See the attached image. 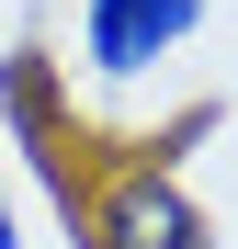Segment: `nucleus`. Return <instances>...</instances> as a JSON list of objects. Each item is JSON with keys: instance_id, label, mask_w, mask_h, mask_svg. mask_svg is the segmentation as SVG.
<instances>
[{"instance_id": "obj_2", "label": "nucleus", "mask_w": 238, "mask_h": 249, "mask_svg": "<svg viewBox=\"0 0 238 249\" xmlns=\"http://www.w3.org/2000/svg\"><path fill=\"white\" fill-rule=\"evenodd\" d=\"M102 249H204V227H193V204H182V181H159V170H136L125 193L102 204Z\"/></svg>"}, {"instance_id": "obj_1", "label": "nucleus", "mask_w": 238, "mask_h": 249, "mask_svg": "<svg viewBox=\"0 0 238 249\" xmlns=\"http://www.w3.org/2000/svg\"><path fill=\"white\" fill-rule=\"evenodd\" d=\"M193 12L204 0H91V68H147V57H170L182 34H193Z\"/></svg>"}, {"instance_id": "obj_3", "label": "nucleus", "mask_w": 238, "mask_h": 249, "mask_svg": "<svg viewBox=\"0 0 238 249\" xmlns=\"http://www.w3.org/2000/svg\"><path fill=\"white\" fill-rule=\"evenodd\" d=\"M0 249H23V238H12V204H0Z\"/></svg>"}]
</instances>
